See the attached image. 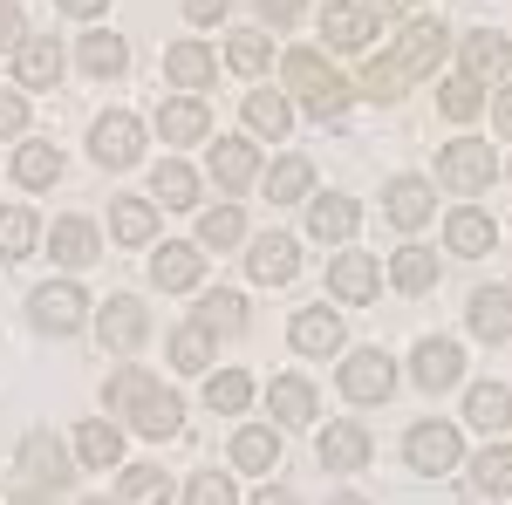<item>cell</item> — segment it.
<instances>
[{
  "mask_svg": "<svg viewBox=\"0 0 512 505\" xmlns=\"http://www.w3.org/2000/svg\"><path fill=\"white\" fill-rule=\"evenodd\" d=\"M103 403H110V417H130L144 437H171V430L185 424V403H178L171 389H158L144 369H137V362H123L117 376H110Z\"/></svg>",
  "mask_w": 512,
  "mask_h": 505,
  "instance_id": "cell-1",
  "label": "cell"
},
{
  "mask_svg": "<svg viewBox=\"0 0 512 505\" xmlns=\"http://www.w3.org/2000/svg\"><path fill=\"white\" fill-rule=\"evenodd\" d=\"M280 76H287V89L301 96V110H308V117H321V123H335V117H342V110L355 103V89H349L342 76H335L328 62H321L315 48H287Z\"/></svg>",
  "mask_w": 512,
  "mask_h": 505,
  "instance_id": "cell-2",
  "label": "cell"
},
{
  "mask_svg": "<svg viewBox=\"0 0 512 505\" xmlns=\"http://www.w3.org/2000/svg\"><path fill=\"white\" fill-rule=\"evenodd\" d=\"M437 185L458 198H478L492 185V144H478V137H458V144H444L437 151Z\"/></svg>",
  "mask_w": 512,
  "mask_h": 505,
  "instance_id": "cell-3",
  "label": "cell"
},
{
  "mask_svg": "<svg viewBox=\"0 0 512 505\" xmlns=\"http://www.w3.org/2000/svg\"><path fill=\"white\" fill-rule=\"evenodd\" d=\"M89 157H96L103 171H130V164L144 157V123L130 117V110L96 117V130H89Z\"/></svg>",
  "mask_w": 512,
  "mask_h": 505,
  "instance_id": "cell-4",
  "label": "cell"
},
{
  "mask_svg": "<svg viewBox=\"0 0 512 505\" xmlns=\"http://www.w3.org/2000/svg\"><path fill=\"white\" fill-rule=\"evenodd\" d=\"M444 48H451V28L424 14V21H410V28L396 35L390 62H396V69H403V82H410V76H431L437 62H444Z\"/></svg>",
  "mask_w": 512,
  "mask_h": 505,
  "instance_id": "cell-5",
  "label": "cell"
},
{
  "mask_svg": "<svg viewBox=\"0 0 512 505\" xmlns=\"http://www.w3.org/2000/svg\"><path fill=\"white\" fill-rule=\"evenodd\" d=\"M28 314H35L41 335H76L82 321H89V301H82V287H69V280H48V287H35Z\"/></svg>",
  "mask_w": 512,
  "mask_h": 505,
  "instance_id": "cell-6",
  "label": "cell"
},
{
  "mask_svg": "<svg viewBox=\"0 0 512 505\" xmlns=\"http://www.w3.org/2000/svg\"><path fill=\"white\" fill-rule=\"evenodd\" d=\"M335 383H342L349 403H383V396L396 389V362L383 349H355L349 362H342V376H335Z\"/></svg>",
  "mask_w": 512,
  "mask_h": 505,
  "instance_id": "cell-7",
  "label": "cell"
},
{
  "mask_svg": "<svg viewBox=\"0 0 512 505\" xmlns=\"http://www.w3.org/2000/svg\"><path fill=\"white\" fill-rule=\"evenodd\" d=\"M21 471H28V485L35 492H62L76 471H69V451H62V437L55 430H28L21 437Z\"/></svg>",
  "mask_w": 512,
  "mask_h": 505,
  "instance_id": "cell-8",
  "label": "cell"
},
{
  "mask_svg": "<svg viewBox=\"0 0 512 505\" xmlns=\"http://www.w3.org/2000/svg\"><path fill=\"white\" fill-rule=\"evenodd\" d=\"M96 335H103V349H117V355L144 349V335H151V308H144L137 294H117L110 308L96 314Z\"/></svg>",
  "mask_w": 512,
  "mask_h": 505,
  "instance_id": "cell-9",
  "label": "cell"
},
{
  "mask_svg": "<svg viewBox=\"0 0 512 505\" xmlns=\"http://www.w3.org/2000/svg\"><path fill=\"white\" fill-rule=\"evenodd\" d=\"M403 458H410V471H451L458 458H465V444H458V430L451 424H417L410 437H403Z\"/></svg>",
  "mask_w": 512,
  "mask_h": 505,
  "instance_id": "cell-10",
  "label": "cell"
},
{
  "mask_svg": "<svg viewBox=\"0 0 512 505\" xmlns=\"http://www.w3.org/2000/svg\"><path fill=\"white\" fill-rule=\"evenodd\" d=\"M55 82H62V41L21 35V48H14V89H55Z\"/></svg>",
  "mask_w": 512,
  "mask_h": 505,
  "instance_id": "cell-11",
  "label": "cell"
},
{
  "mask_svg": "<svg viewBox=\"0 0 512 505\" xmlns=\"http://www.w3.org/2000/svg\"><path fill=\"white\" fill-rule=\"evenodd\" d=\"M410 376L431 389V396H437V389H458V376H465V349L444 342V335H424L417 355H410Z\"/></svg>",
  "mask_w": 512,
  "mask_h": 505,
  "instance_id": "cell-12",
  "label": "cell"
},
{
  "mask_svg": "<svg viewBox=\"0 0 512 505\" xmlns=\"http://www.w3.org/2000/svg\"><path fill=\"white\" fill-rule=\"evenodd\" d=\"M376 287H383V267H376L369 253H342V260L328 267V294H335V301H349V308L376 301Z\"/></svg>",
  "mask_w": 512,
  "mask_h": 505,
  "instance_id": "cell-13",
  "label": "cell"
},
{
  "mask_svg": "<svg viewBox=\"0 0 512 505\" xmlns=\"http://www.w3.org/2000/svg\"><path fill=\"white\" fill-rule=\"evenodd\" d=\"M246 273H253V280H267V287H287V280L301 273V246H294L287 233L253 239V253H246Z\"/></svg>",
  "mask_w": 512,
  "mask_h": 505,
  "instance_id": "cell-14",
  "label": "cell"
},
{
  "mask_svg": "<svg viewBox=\"0 0 512 505\" xmlns=\"http://www.w3.org/2000/svg\"><path fill=\"white\" fill-rule=\"evenodd\" d=\"M321 35H328V48H369L376 14H369L362 0H328V7H321Z\"/></svg>",
  "mask_w": 512,
  "mask_h": 505,
  "instance_id": "cell-15",
  "label": "cell"
},
{
  "mask_svg": "<svg viewBox=\"0 0 512 505\" xmlns=\"http://www.w3.org/2000/svg\"><path fill=\"white\" fill-rule=\"evenodd\" d=\"M287 342L301 355H335L342 349V314L335 308H301L294 321H287Z\"/></svg>",
  "mask_w": 512,
  "mask_h": 505,
  "instance_id": "cell-16",
  "label": "cell"
},
{
  "mask_svg": "<svg viewBox=\"0 0 512 505\" xmlns=\"http://www.w3.org/2000/svg\"><path fill=\"white\" fill-rule=\"evenodd\" d=\"M362 465H369V430L355 417L321 430V471H362Z\"/></svg>",
  "mask_w": 512,
  "mask_h": 505,
  "instance_id": "cell-17",
  "label": "cell"
},
{
  "mask_svg": "<svg viewBox=\"0 0 512 505\" xmlns=\"http://www.w3.org/2000/svg\"><path fill=\"white\" fill-rule=\"evenodd\" d=\"M212 178H219V192H246L260 178V151L246 137H219L212 144Z\"/></svg>",
  "mask_w": 512,
  "mask_h": 505,
  "instance_id": "cell-18",
  "label": "cell"
},
{
  "mask_svg": "<svg viewBox=\"0 0 512 505\" xmlns=\"http://www.w3.org/2000/svg\"><path fill=\"white\" fill-rule=\"evenodd\" d=\"M198 273H205V253H198L192 239H171L158 260H151V280H158L164 294H185V287H198Z\"/></svg>",
  "mask_w": 512,
  "mask_h": 505,
  "instance_id": "cell-19",
  "label": "cell"
},
{
  "mask_svg": "<svg viewBox=\"0 0 512 505\" xmlns=\"http://www.w3.org/2000/svg\"><path fill=\"white\" fill-rule=\"evenodd\" d=\"M205 130H212V117H205L198 96H171V103H158V137L164 144H205Z\"/></svg>",
  "mask_w": 512,
  "mask_h": 505,
  "instance_id": "cell-20",
  "label": "cell"
},
{
  "mask_svg": "<svg viewBox=\"0 0 512 505\" xmlns=\"http://www.w3.org/2000/svg\"><path fill=\"white\" fill-rule=\"evenodd\" d=\"M465 314H472L478 342H512V287H478Z\"/></svg>",
  "mask_w": 512,
  "mask_h": 505,
  "instance_id": "cell-21",
  "label": "cell"
},
{
  "mask_svg": "<svg viewBox=\"0 0 512 505\" xmlns=\"http://www.w3.org/2000/svg\"><path fill=\"white\" fill-rule=\"evenodd\" d=\"M492 219H485V212H478V205H458V212H451V219H444V246H451V253H458V260H478V253H492Z\"/></svg>",
  "mask_w": 512,
  "mask_h": 505,
  "instance_id": "cell-22",
  "label": "cell"
},
{
  "mask_svg": "<svg viewBox=\"0 0 512 505\" xmlns=\"http://www.w3.org/2000/svg\"><path fill=\"white\" fill-rule=\"evenodd\" d=\"M164 76L178 82V89H212L219 62H212V48H205V41H178V48H164Z\"/></svg>",
  "mask_w": 512,
  "mask_h": 505,
  "instance_id": "cell-23",
  "label": "cell"
},
{
  "mask_svg": "<svg viewBox=\"0 0 512 505\" xmlns=\"http://www.w3.org/2000/svg\"><path fill=\"white\" fill-rule=\"evenodd\" d=\"M76 458L89 471H117V458H123V430L110 424V417H89V424L76 430Z\"/></svg>",
  "mask_w": 512,
  "mask_h": 505,
  "instance_id": "cell-24",
  "label": "cell"
},
{
  "mask_svg": "<svg viewBox=\"0 0 512 505\" xmlns=\"http://www.w3.org/2000/svg\"><path fill=\"white\" fill-rule=\"evenodd\" d=\"M355 226H362V205L342 192H328V198H308V233L315 239H349Z\"/></svg>",
  "mask_w": 512,
  "mask_h": 505,
  "instance_id": "cell-25",
  "label": "cell"
},
{
  "mask_svg": "<svg viewBox=\"0 0 512 505\" xmlns=\"http://www.w3.org/2000/svg\"><path fill=\"white\" fill-rule=\"evenodd\" d=\"M267 410H274L280 424H315V383H301V376H274L267 383Z\"/></svg>",
  "mask_w": 512,
  "mask_h": 505,
  "instance_id": "cell-26",
  "label": "cell"
},
{
  "mask_svg": "<svg viewBox=\"0 0 512 505\" xmlns=\"http://www.w3.org/2000/svg\"><path fill=\"white\" fill-rule=\"evenodd\" d=\"M48 246H55V260H62V267H89V260L103 253V239H96V226H89V219H55Z\"/></svg>",
  "mask_w": 512,
  "mask_h": 505,
  "instance_id": "cell-27",
  "label": "cell"
},
{
  "mask_svg": "<svg viewBox=\"0 0 512 505\" xmlns=\"http://www.w3.org/2000/svg\"><path fill=\"white\" fill-rule=\"evenodd\" d=\"M267 198H274V205L315 198V164H308V157H280L274 171H267Z\"/></svg>",
  "mask_w": 512,
  "mask_h": 505,
  "instance_id": "cell-28",
  "label": "cell"
},
{
  "mask_svg": "<svg viewBox=\"0 0 512 505\" xmlns=\"http://www.w3.org/2000/svg\"><path fill=\"white\" fill-rule=\"evenodd\" d=\"M383 212H390L396 226H424V219H431V185H424V178H390Z\"/></svg>",
  "mask_w": 512,
  "mask_h": 505,
  "instance_id": "cell-29",
  "label": "cell"
},
{
  "mask_svg": "<svg viewBox=\"0 0 512 505\" xmlns=\"http://www.w3.org/2000/svg\"><path fill=\"white\" fill-rule=\"evenodd\" d=\"M55 178H62V151H55V144H21V151H14V185L48 192Z\"/></svg>",
  "mask_w": 512,
  "mask_h": 505,
  "instance_id": "cell-30",
  "label": "cell"
},
{
  "mask_svg": "<svg viewBox=\"0 0 512 505\" xmlns=\"http://www.w3.org/2000/svg\"><path fill=\"white\" fill-rule=\"evenodd\" d=\"M233 465H239V471H274V465H280V430L246 424V430L233 437Z\"/></svg>",
  "mask_w": 512,
  "mask_h": 505,
  "instance_id": "cell-31",
  "label": "cell"
},
{
  "mask_svg": "<svg viewBox=\"0 0 512 505\" xmlns=\"http://www.w3.org/2000/svg\"><path fill=\"white\" fill-rule=\"evenodd\" d=\"M512 69V41L506 35H492V28H485V35H465V76H506Z\"/></svg>",
  "mask_w": 512,
  "mask_h": 505,
  "instance_id": "cell-32",
  "label": "cell"
},
{
  "mask_svg": "<svg viewBox=\"0 0 512 505\" xmlns=\"http://www.w3.org/2000/svg\"><path fill=\"white\" fill-rule=\"evenodd\" d=\"M110 233H117L123 246H144V239L158 233V205H151V198H117V205H110Z\"/></svg>",
  "mask_w": 512,
  "mask_h": 505,
  "instance_id": "cell-33",
  "label": "cell"
},
{
  "mask_svg": "<svg viewBox=\"0 0 512 505\" xmlns=\"http://www.w3.org/2000/svg\"><path fill=\"white\" fill-rule=\"evenodd\" d=\"M465 424L506 430V424H512V389H506V383H478L472 396H465Z\"/></svg>",
  "mask_w": 512,
  "mask_h": 505,
  "instance_id": "cell-34",
  "label": "cell"
},
{
  "mask_svg": "<svg viewBox=\"0 0 512 505\" xmlns=\"http://www.w3.org/2000/svg\"><path fill=\"white\" fill-rule=\"evenodd\" d=\"M192 321L205 328V335H239V328H246V301H239L233 287H219V294H205V301H198Z\"/></svg>",
  "mask_w": 512,
  "mask_h": 505,
  "instance_id": "cell-35",
  "label": "cell"
},
{
  "mask_svg": "<svg viewBox=\"0 0 512 505\" xmlns=\"http://www.w3.org/2000/svg\"><path fill=\"white\" fill-rule=\"evenodd\" d=\"M390 280L403 287V294H431L437 287V253L431 246H403V253L390 260Z\"/></svg>",
  "mask_w": 512,
  "mask_h": 505,
  "instance_id": "cell-36",
  "label": "cell"
},
{
  "mask_svg": "<svg viewBox=\"0 0 512 505\" xmlns=\"http://www.w3.org/2000/svg\"><path fill=\"white\" fill-rule=\"evenodd\" d=\"M151 198H164V205H198V171L192 164H178V157H164L158 171H151Z\"/></svg>",
  "mask_w": 512,
  "mask_h": 505,
  "instance_id": "cell-37",
  "label": "cell"
},
{
  "mask_svg": "<svg viewBox=\"0 0 512 505\" xmlns=\"http://www.w3.org/2000/svg\"><path fill=\"white\" fill-rule=\"evenodd\" d=\"M246 123H253V130H260V137H287V123H294V110H287V96H280V89H253V96H246Z\"/></svg>",
  "mask_w": 512,
  "mask_h": 505,
  "instance_id": "cell-38",
  "label": "cell"
},
{
  "mask_svg": "<svg viewBox=\"0 0 512 505\" xmlns=\"http://www.w3.org/2000/svg\"><path fill=\"white\" fill-rule=\"evenodd\" d=\"M35 239H41V226H35L28 205H7V212H0V260H28Z\"/></svg>",
  "mask_w": 512,
  "mask_h": 505,
  "instance_id": "cell-39",
  "label": "cell"
},
{
  "mask_svg": "<svg viewBox=\"0 0 512 505\" xmlns=\"http://www.w3.org/2000/svg\"><path fill=\"white\" fill-rule=\"evenodd\" d=\"M82 69H89V76H123V69H130V41L123 35H89L82 41Z\"/></svg>",
  "mask_w": 512,
  "mask_h": 505,
  "instance_id": "cell-40",
  "label": "cell"
},
{
  "mask_svg": "<svg viewBox=\"0 0 512 505\" xmlns=\"http://www.w3.org/2000/svg\"><path fill=\"white\" fill-rule=\"evenodd\" d=\"M171 369H185V376H198V369H212V335H205L198 321H185V328L171 335Z\"/></svg>",
  "mask_w": 512,
  "mask_h": 505,
  "instance_id": "cell-41",
  "label": "cell"
},
{
  "mask_svg": "<svg viewBox=\"0 0 512 505\" xmlns=\"http://www.w3.org/2000/svg\"><path fill=\"white\" fill-rule=\"evenodd\" d=\"M205 403L226 410V417H239V410L253 403V376H246V369H219V376L205 383Z\"/></svg>",
  "mask_w": 512,
  "mask_h": 505,
  "instance_id": "cell-42",
  "label": "cell"
},
{
  "mask_svg": "<svg viewBox=\"0 0 512 505\" xmlns=\"http://www.w3.org/2000/svg\"><path fill=\"white\" fill-rule=\"evenodd\" d=\"M472 485H478V492H492V499H506V492H512V444H492V451H478Z\"/></svg>",
  "mask_w": 512,
  "mask_h": 505,
  "instance_id": "cell-43",
  "label": "cell"
},
{
  "mask_svg": "<svg viewBox=\"0 0 512 505\" xmlns=\"http://www.w3.org/2000/svg\"><path fill=\"white\" fill-rule=\"evenodd\" d=\"M246 239V219H239V205H212L205 219H198V246H239Z\"/></svg>",
  "mask_w": 512,
  "mask_h": 505,
  "instance_id": "cell-44",
  "label": "cell"
},
{
  "mask_svg": "<svg viewBox=\"0 0 512 505\" xmlns=\"http://www.w3.org/2000/svg\"><path fill=\"white\" fill-rule=\"evenodd\" d=\"M117 492H123V505H164V492H171V485H164L158 465H130Z\"/></svg>",
  "mask_w": 512,
  "mask_h": 505,
  "instance_id": "cell-45",
  "label": "cell"
},
{
  "mask_svg": "<svg viewBox=\"0 0 512 505\" xmlns=\"http://www.w3.org/2000/svg\"><path fill=\"white\" fill-rule=\"evenodd\" d=\"M437 110H444L451 123H472L478 110H485V96H478L472 76H451V82H444V96H437Z\"/></svg>",
  "mask_w": 512,
  "mask_h": 505,
  "instance_id": "cell-46",
  "label": "cell"
},
{
  "mask_svg": "<svg viewBox=\"0 0 512 505\" xmlns=\"http://www.w3.org/2000/svg\"><path fill=\"white\" fill-rule=\"evenodd\" d=\"M226 62H233L239 76H260V69L274 62V41H267V35H233V48H226Z\"/></svg>",
  "mask_w": 512,
  "mask_h": 505,
  "instance_id": "cell-47",
  "label": "cell"
},
{
  "mask_svg": "<svg viewBox=\"0 0 512 505\" xmlns=\"http://www.w3.org/2000/svg\"><path fill=\"white\" fill-rule=\"evenodd\" d=\"M362 96H376V103H396V96H403V69L376 55V62L362 69Z\"/></svg>",
  "mask_w": 512,
  "mask_h": 505,
  "instance_id": "cell-48",
  "label": "cell"
},
{
  "mask_svg": "<svg viewBox=\"0 0 512 505\" xmlns=\"http://www.w3.org/2000/svg\"><path fill=\"white\" fill-rule=\"evenodd\" d=\"M185 505H239V492H233V478H226V471H198L192 492H185Z\"/></svg>",
  "mask_w": 512,
  "mask_h": 505,
  "instance_id": "cell-49",
  "label": "cell"
},
{
  "mask_svg": "<svg viewBox=\"0 0 512 505\" xmlns=\"http://www.w3.org/2000/svg\"><path fill=\"white\" fill-rule=\"evenodd\" d=\"M14 130H28V96L21 89H0V137H14Z\"/></svg>",
  "mask_w": 512,
  "mask_h": 505,
  "instance_id": "cell-50",
  "label": "cell"
},
{
  "mask_svg": "<svg viewBox=\"0 0 512 505\" xmlns=\"http://www.w3.org/2000/svg\"><path fill=\"white\" fill-rule=\"evenodd\" d=\"M301 7H308V0H260V21H274V28H294V21H301Z\"/></svg>",
  "mask_w": 512,
  "mask_h": 505,
  "instance_id": "cell-51",
  "label": "cell"
},
{
  "mask_svg": "<svg viewBox=\"0 0 512 505\" xmlns=\"http://www.w3.org/2000/svg\"><path fill=\"white\" fill-rule=\"evenodd\" d=\"M226 7H233V0H185V14H192L198 28H212V21H219Z\"/></svg>",
  "mask_w": 512,
  "mask_h": 505,
  "instance_id": "cell-52",
  "label": "cell"
},
{
  "mask_svg": "<svg viewBox=\"0 0 512 505\" xmlns=\"http://www.w3.org/2000/svg\"><path fill=\"white\" fill-rule=\"evenodd\" d=\"M0 41L21 48V7H14V0H0Z\"/></svg>",
  "mask_w": 512,
  "mask_h": 505,
  "instance_id": "cell-53",
  "label": "cell"
},
{
  "mask_svg": "<svg viewBox=\"0 0 512 505\" xmlns=\"http://www.w3.org/2000/svg\"><path fill=\"white\" fill-rule=\"evenodd\" d=\"M492 123H499V137H512V82L499 89V103H492Z\"/></svg>",
  "mask_w": 512,
  "mask_h": 505,
  "instance_id": "cell-54",
  "label": "cell"
},
{
  "mask_svg": "<svg viewBox=\"0 0 512 505\" xmlns=\"http://www.w3.org/2000/svg\"><path fill=\"white\" fill-rule=\"evenodd\" d=\"M55 7H62V14H76V21H89V14H103L110 0H55Z\"/></svg>",
  "mask_w": 512,
  "mask_h": 505,
  "instance_id": "cell-55",
  "label": "cell"
},
{
  "mask_svg": "<svg viewBox=\"0 0 512 505\" xmlns=\"http://www.w3.org/2000/svg\"><path fill=\"white\" fill-rule=\"evenodd\" d=\"M253 505H301V499H294L287 485H267V492H260V499H253Z\"/></svg>",
  "mask_w": 512,
  "mask_h": 505,
  "instance_id": "cell-56",
  "label": "cell"
},
{
  "mask_svg": "<svg viewBox=\"0 0 512 505\" xmlns=\"http://www.w3.org/2000/svg\"><path fill=\"white\" fill-rule=\"evenodd\" d=\"M362 7H383V14H396V7H403V0H362Z\"/></svg>",
  "mask_w": 512,
  "mask_h": 505,
  "instance_id": "cell-57",
  "label": "cell"
},
{
  "mask_svg": "<svg viewBox=\"0 0 512 505\" xmlns=\"http://www.w3.org/2000/svg\"><path fill=\"white\" fill-rule=\"evenodd\" d=\"M14 505H41V492H14Z\"/></svg>",
  "mask_w": 512,
  "mask_h": 505,
  "instance_id": "cell-58",
  "label": "cell"
},
{
  "mask_svg": "<svg viewBox=\"0 0 512 505\" xmlns=\"http://www.w3.org/2000/svg\"><path fill=\"white\" fill-rule=\"evenodd\" d=\"M328 505H369V499H355V492H342V499H328Z\"/></svg>",
  "mask_w": 512,
  "mask_h": 505,
  "instance_id": "cell-59",
  "label": "cell"
},
{
  "mask_svg": "<svg viewBox=\"0 0 512 505\" xmlns=\"http://www.w3.org/2000/svg\"><path fill=\"white\" fill-rule=\"evenodd\" d=\"M82 505H110V499H82Z\"/></svg>",
  "mask_w": 512,
  "mask_h": 505,
  "instance_id": "cell-60",
  "label": "cell"
}]
</instances>
